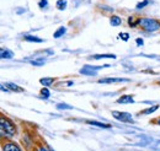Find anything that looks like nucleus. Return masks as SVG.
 Masks as SVG:
<instances>
[{"label": "nucleus", "instance_id": "16", "mask_svg": "<svg viewBox=\"0 0 160 151\" xmlns=\"http://www.w3.org/2000/svg\"><path fill=\"white\" fill-rule=\"evenodd\" d=\"M158 108H159V106H158V105H155V106H152V107H149V108L144 110L142 113H143V114H152V113H154V112H155Z\"/></svg>", "mask_w": 160, "mask_h": 151}, {"label": "nucleus", "instance_id": "17", "mask_svg": "<svg viewBox=\"0 0 160 151\" xmlns=\"http://www.w3.org/2000/svg\"><path fill=\"white\" fill-rule=\"evenodd\" d=\"M102 58H116L115 54H96V56H92L91 59H95V60H99Z\"/></svg>", "mask_w": 160, "mask_h": 151}, {"label": "nucleus", "instance_id": "25", "mask_svg": "<svg viewBox=\"0 0 160 151\" xmlns=\"http://www.w3.org/2000/svg\"><path fill=\"white\" fill-rule=\"evenodd\" d=\"M0 90H1V91H5V92L8 91V89H5V86H4V85H1V84H0Z\"/></svg>", "mask_w": 160, "mask_h": 151}, {"label": "nucleus", "instance_id": "13", "mask_svg": "<svg viewBox=\"0 0 160 151\" xmlns=\"http://www.w3.org/2000/svg\"><path fill=\"white\" fill-rule=\"evenodd\" d=\"M25 41H27V42H36V43H42L43 42V39L36 37V36H30V35L25 36Z\"/></svg>", "mask_w": 160, "mask_h": 151}, {"label": "nucleus", "instance_id": "2", "mask_svg": "<svg viewBox=\"0 0 160 151\" xmlns=\"http://www.w3.org/2000/svg\"><path fill=\"white\" fill-rule=\"evenodd\" d=\"M0 133L5 136H14L16 134V128L10 119L0 117Z\"/></svg>", "mask_w": 160, "mask_h": 151}, {"label": "nucleus", "instance_id": "14", "mask_svg": "<svg viewBox=\"0 0 160 151\" xmlns=\"http://www.w3.org/2000/svg\"><path fill=\"white\" fill-rule=\"evenodd\" d=\"M65 32H67V28H65V27H59V28H58V30L54 32L53 37H54V38H59V37H62V36H63Z\"/></svg>", "mask_w": 160, "mask_h": 151}, {"label": "nucleus", "instance_id": "1", "mask_svg": "<svg viewBox=\"0 0 160 151\" xmlns=\"http://www.w3.org/2000/svg\"><path fill=\"white\" fill-rule=\"evenodd\" d=\"M137 25L145 32H155L160 30V21L150 17H140L137 20Z\"/></svg>", "mask_w": 160, "mask_h": 151}, {"label": "nucleus", "instance_id": "12", "mask_svg": "<svg viewBox=\"0 0 160 151\" xmlns=\"http://www.w3.org/2000/svg\"><path fill=\"white\" fill-rule=\"evenodd\" d=\"M110 23L112 25V26H120L121 23H122V20H121L120 16H116V15H113L111 20H110Z\"/></svg>", "mask_w": 160, "mask_h": 151}, {"label": "nucleus", "instance_id": "10", "mask_svg": "<svg viewBox=\"0 0 160 151\" xmlns=\"http://www.w3.org/2000/svg\"><path fill=\"white\" fill-rule=\"evenodd\" d=\"M40 82L43 86H51L54 82V79L53 77H42L40 80Z\"/></svg>", "mask_w": 160, "mask_h": 151}, {"label": "nucleus", "instance_id": "5", "mask_svg": "<svg viewBox=\"0 0 160 151\" xmlns=\"http://www.w3.org/2000/svg\"><path fill=\"white\" fill-rule=\"evenodd\" d=\"M123 81H128V80L122 79V77H106V79L99 80L100 84H117V82H123Z\"/></svg>", "mask_w": 160, "mask_h": 151}, {"label": "nucleus", "instance_id": "26", "mask_svg": "<svg viewBox=\"0 0 160 151\" xmlns=\"http://www.w3.org/2000/svg\"><path fill=\"white\" fill-rule=\"evenodd\" d=\"M153 123H155V124H158V125H159V127H160V117H159V118H158V119H157V120H153Z\"/></svg>", "mask_w": 160, "mask_h": 151}, {"label": "nucleus", "instance_id": "11", "mask_svg": "<svg viewBox=\"0 0 160 151\" xmlns=\"http://www.w3.org/2000/svg\"><path fill=\"white\" fill-rule=\"evenodd\" d=\"M6 87H9L11 91H15V92H22L23 91V89H21L20 86H18V85H15L12 82H8L6 84Z\"/></svg>", "mask_w": 160, "mask_h": 151}, {"label": "nucleus", "instance_id": "6", "mask_svg": "<svg viewBox=\"0 0 160 151\" xmlns=\"http://www.w3.org/2000/svg\"><path fill=\"white\" fill-rule=\"evenodd\" d=\"M2 151H21L18 144L12 143V141H8L2 145Z\"/></svg>", "mask_w": 160, "mask_h": 151}, {"label": "nucleus", "instance_id": "19", "mask_svg": "<svg viewBox=\"0 0 160 151\" xmlns=\"http://www.w3.org/2000/svg\"><path fill=\"white\" fill-rule=\"evenodd\" d=\"M41 96H42L43 98H48V97L51 96L49 90H48V89H46V87H44V89H42V90H41Z\"/></svg>", "mask_w": 160, "mask_h": 151}, {"label": "nucleus", "instance_id": "24", "mask_svg": "<svg viewBox=\"0 0 160 151\" xmlns=\"http://www.w3.org/2000/svg\"><path fill=\"white\" fill-rule=\"evenodd\" d=\"M137 44H138V46H143V44H144V42H143L142 38H138V39H137Z\"/></svg>", "mask_w": 160, "mask_h": 151}, {"label": "nucleus", "instance_id": "21", "mask_svg": "<svg viewBox=\"0 0 160 151\" xmlns=\"http://www.w3.org/2000/svg\"><path fill=\"white\" fill-rule=\"evenodd\" d=\"M148 4H149V1H148V0H144V1H142V2H138V4H137V9H138V10H140V9L145 7Z\"/></svg>", "mask_w": 160, "mask_h": 151}, {"label": "nucleus", "instance_id": "4", "mask_svg": "<svg viewBox=\"0 0 160 151\" xmlns=\"http://www.w3.org/2000/svg\"><path fill=\"white\" fill-rule=\"evenodd\" d=\"M96 70H99L98 66H91V65H85L80 69V74L82 75H89V76H95L96 75Z\"/></svg>", "mask_w": 160, "mask_h": 151}, {"label": "nucleus", "instance_id": "8", "mask_svg": "<svg viewBox=\"0 0 160 151\" xmlns=\"http://www.w3.org/2000/svg\"><path fill=\"white\" fill-rule=\"evenodd\" d=\"M14 57V53L9 49L5 48H0V59H10Z\"/></svg>", "mask_w": 160, "mask_h": 151}, {"label": "nucleus", "instance_id": "20", "mask_svg": "<svg viewBox=\"0 0 160 151\" xmlns=\"http://www.w3.org/2000/svg\"><path fill=\"white\" fill-rule=\"evenodd\" d=\"M57 108L58 110H72V106L65 105V103H58L57 105Z\"/></svg>", "mask_w": 160, "mask_h": 151}, {"label": "nucleus", "instance_id": "18", "mask_svg": "<svg viewBox=\"0 0 160 151\" xmlns=\"http://www.w3.org/2000/svg\"><path fill=\"white\" fill-rule=\"evenodd\" d=\"M137 20L138 19H134L133 16H131L129 19H128V25L131 26V27H137L138 25H137Z\"/></svg>", "mask_w": 160, "mask_h": 151}, {"label": "nucleus", "instance_id": "15", "mask_svg": "<svg viewBox=\"0 0 160 151\" xmlns=\"http://www.w3.org/2000/svg\"><path fill=\"white\" fill-rule=\"evenodd\" d=\"M56 6H57L58 10H65V7H67V0H57Z\"/></svg>", "mask_w": 160, "mask_h": 151}, {"label": "nucleus", "instance_id": "27", "mask_svg": "<svg viewBox=\"0 0 160 151\" xmlns=\"http://www.w3.org/2000/svg\"><path fill=\"white\" fill-rule=\"evenodd\" d=\"M38 151H51V150H48L47 148H40V150Z\"/></svg>", "mask_w": 160, "mask_h": 151}, {"label": "nucleus", "instance_id": "3", "mask_svg": "<svg viewBox=\"0 0 160 151\" xmlns=\"http://www.w3.org/2000/svg\"><path fill=\"white\" fill-rule=\"evenodd\" d=\"M112 115L120 120V122H124V123H133V118L129 113H126V112H118V111H113Z\"/></svg>", "mask_w": 160, "mask_h": 151}, {"label": "nucleus", "instance_id": "23", "mask_svg": "<svg viewBox=\"0 0 160 151\" xmlns=\"http://www.w3.org/2000/svg\"><path fill=\"white\" fill-rule=\"evenodd\" d=\"M120 37L122 38L123 41H126V42H127V41H128V38H129V35H128V33H124V32H122V33H120Z\"/></svg>", "mask_w": 160, "mask_h": 151}, {"label": "nucleus", "instance_id": "7", "mask_svg": "<svg viewBox=\"0 0 160 151\" xmlns=\"http://www.w3.org/2000/svg\"><path fill=\"white\" fill-rule=\"evenodd\" d=\"M117 103H122V105L123 103H134V98L131 95H124V96H121L117 100Z\"/></svg>", "mask_w": 160, "mask_h": 151}, {"label": "nucleus", "instance_id": "9", "mask_svg": "<svg viewBox=\"0 0 160 151\" xmlns=\"http://www.w3.org/2000/svg\"><path fill=\"white\" fill-rule=\"evenodd\" d=\"M86 123H88V124H90V125H95V127H99V128H105V129H108V128H111V125H110V124L100 123V122H96V120H88Z\"/></svg>", "mask_w": 160, "mask_h": 151}, {"label": "nucleus", "instance_id": "22", "mask_svg": "<svg viewBox=\"0 0 160 151\" xmlns=\"http://www.w3.org/2000/svg\"><path fill=\"white\" fill-rule=\"evenodd\" d=\"M47 5H48V1L47 0H40V2H38V6H40L41 9L47 7Z\"/></svg>", "mask_w": 160, "mask_h": 151}]
</instances>
